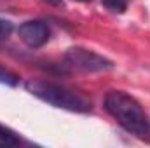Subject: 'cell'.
Instances as JSON below:
<instances>
[{
    "label": "cell",
    "mask_w": 150,
    "mask_h": 148,
    "mask_svg": "<svg viewBox=\"0 0 150 148\" xmlns=\"http://www.w3.org/2000/svg\"><path fill=\"white\" fill-rule=\"evenodd\" d=\"M105 110L117 120V124L138 138L150 134V120L142 105L124 91H110L105 96Z\"/></svg>",
    "instance_id": "cell-1"
},
{
    "label": "cell",
    "mask_w": 150,
    "mask_h": 148,
    "mask_svg": "<svg viewBox=\"0 0 150 148\" xmlns=\"http://www.w3.org/2000/svg\"><path fill=\"white\" fill-rule=\"evenodd\" d=\"M25 89L35 98L45 101L47 105H52L61 110L75 111V113H87L93 110V101L86 94L51 80L28 78L25 82Z\"/></svg>",
    "instance_id": "cell-2"
},
{
    "label": "cell",
    "mask_w": 150,
    "mask_h": 148,
    "mask_svg": "<svg viewBox=\"0 0 150 148\" xmlns=\"http://www.w3.org/2000/svg\"><path fill=\"white\" fill-rule=\"evenodd\" d=\"M65 61L68 66L86 72V73H101V72H110L115 68L112 59L94 51H89L86 47H70L65 52Z\"/></svg>",
    "instance_id": "cell-3"
},
{
    "label": "cell",
    "mask_w": 150,
    "mask_h": 148,
    "mask_svg": "<svg viewBox=\"0 0 150 148\" xmlns=\"http://www.w3.org/2000/svg\"><path fill=\"white\" fill-rule=\"evenodd\" d=\"M18 37L26 47L38 49L49 42L51 28L47 26V23H44L40 19H30V21H25L23 25H19Z\"/></svg>",
    "instance_id": "cell-4"
},
{
    "label": "cell",
    "mask_w": 150,
    "mask_h": 148,
    "mask_svg": "<svg viewBox=\"0 0 150 148\" xmlns=\"http://www.w3.org/2000/svg\"><path fill=\"white\" fill-rule=\"evenodd\" d=\"M19 145H21L19 136L12 129L0 124V148H12V147H19Z\"/></svg>",
    "instance_id": "cell-5"
},
{
    "label": "cell",
    "mask_w": 150,
    "mask_h": 148,
    "mask_svg": "<svg viewBox=\"0 0 150 148\" xmlns=\"http://www.w3.org/2000/svg\"><path fill=\"white\" fill-rule=\"evenodd\" d=\"M19 80H21V77L16 72H12L11 68H5V66L0 65V84L9 85V87H18Z\"/></svg>",
    "instance_id": "cell-6"
},
{
    "label": "cell",
    "mask_w": 150,
    "mask_h": 148,
    "mask_svg": "<svg viewBox=\"0 0 150 148\" xmlns=\"http://www.w3.org/2000/svg\"><path fill=\"white\" fill-rule=\"evenodd\" d=\"M101 4L110 12H119V14L127 9V0H101Z\"/></svg>",
    "instance_id": "cell-7"
},
{
    "label": "cell",
    "mask_w": 150,
    "mask_h": 148,
    "mask_svg": "<svg viewBox=\"0 0 150 148\" xmlns=\"http://www.w3.org/2000/svg\"><path fill=\"white\" fill-rule=\"evenodd\" d=\"M12 30H14V25H12L9 19L0 18V40H4V38L9 37V35L12 33Z\"/></svg>",
    "instance_id": "cell-8"
},
{
    "label": "cell",
    "mask_w": 150,
    "mask_h": 148,
    "mask_svg": "<svg viewBox=\"0 0 150 148\" xmlns=\"http://www.w3.org/2000/svg\"><path fill=\"white\" fill-rule=\"evenodd\" d=\"M44 2H47L49 5H54V7H58V9H63V7H65V2H63V0H44Z\"/></svg>",
    "instance_id": "cell-9"
},
{
    "label": "cell",
    "mask_w": 150,
    "mask_h": 148,
    "mask_svg": "<svg viewBox=\"0 0 150 148\" xmlns=\"http://www.w3.org/2000/svg\"><path fill=\"white\" fill-rule=\"evenodd\" d=\"M77 2H89V0H77Z\"/></svg>",
    "instance_id": "cell-10"
}]
</instances>
